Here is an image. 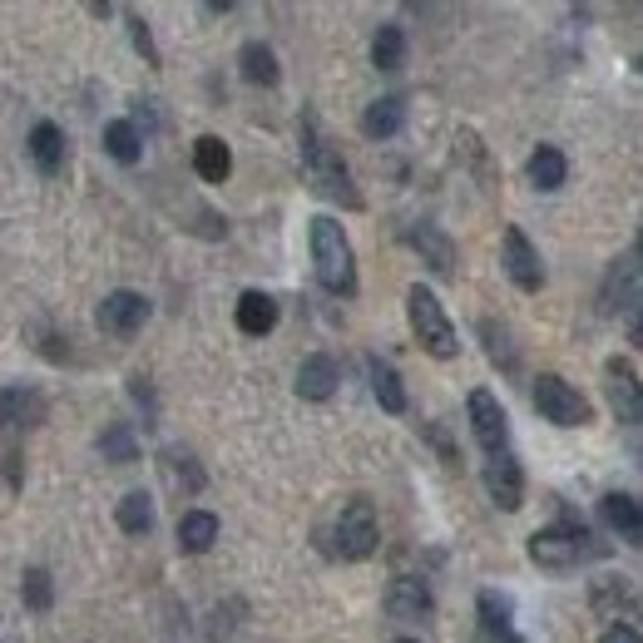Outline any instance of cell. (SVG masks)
Returning a JSON list of instances; mask_svg holds the SVG:
<instances>
[{"label": "cell", "mask_w": 643, "mask_h": 643, "mask_svg": "<svg viewBox=\"0 0 643 643\" xmlns=\"http://www.w3.org/2000/svg\"><path fill=\"white\" fill-rule=\"evenodd\" d=\"M100 456L114 460V466H129V460H139V440H134L129 421H114V426L100 431Z\"/></svg>", "instance_id": "32"}, {"label": "cell", "mask_w": 643, "mask_h": 643, "mask_svg": "<svg viewBox=\"0 0 643 643\" xmlns=\"http://www.w3.org/2000/svg\"><path fill=\"white\" fill-rule=\"evenodd\" d=\"M104 154H110L114 164L134 168L144 159V134L134 129V120H110L104 124Z\"/></svg>", "instance_id": "27"}, {"label": "cell", "mask_w": 643, "mask_h": 643, "mask_svg": "<svg viewBox=\"0 0 643 643\" xmlns=\"http://www.w3.org/2000/svg\"><path fill=\"white\" fill-rule=\"evenodd\" d=\"M129 396H134V402H139V411H144V426H159V396H154L149 376H129Z\"/></svg>", "instance_id": "36"}, {"label": "cell", "mask_w": 643, "mask_h": 643, "mask_svg": "<svg viewBox=\"0 0 643 643\" xmlns=\"http://www.w3.org/2000/svg\"><path fill=\"white\" fill-rule=\"evenodd\" d=\"M402 129H406V100H402V94H382V100L366 104V114H362V134H366V139L386 144V139H396Z\"/></svg>", "instance_id": "19"}, {"label": "cell", "mask_w": 643, "mask_h": 643, "mask_svg": "<svg viewBox=\"0 0 643 643\" xmlns=\"http://www.w3.org/2000/svg\"><path fill=\"white\" fill-rule=\"evenodd\" d=\"M525 168H530V184L540 188V194H560V188L569 184V159H564V149H554V144H540Z\"/></svg>", "instance_id": "25"}, {"label": "cell", "mask_w": 643, "mask_h": 643, "mask_svg": "<svg viewBox=\"0 0 643 643\" xmlns=\"http://www.w3.org/2000/svg\"><path fill=\"white\" fill-rule=\"evenodd\" d=\"M312 262H318V282L332 298H356V252H352V238L346 228L336 224L332 214H318L312 218Z\"/></svg>", "instance_id": "3"}, {"label": "cell", "mask_w": 643, "mask_h": 643, "mask_svg": "<svg viewBox=\"0 0 643 643\" xmlns=\"http://www.w3.org/2000/svg\"><path fill=\"white\" fill-rule=\"evenodd\" d=\"M159 470H164V485L174 495H204V485H208V476H204V466H198L194 456H188L184 446H168V450H159Z\"/></svg>", "instance_id": "17"}, {"label": "cell", "mask_w": 643, "mask_h": 643, "mask_svg": "<svg viewBox=\"0 0 643 643\" xmlns=\"http://www.w3.org/2000/svg\"><path fill=\"white\" fill-rule=\"evenodd\" d=\"M382 550V520H376V505L366 500V495H356V500L342 505V515H336V554L352 564L372 560V554Z\"/></svg>", "instance_id": "5"}, {"label": "cell", "mask_w": 643, "mask_h": 643, "mask_svg": "<svg viewBox=\"0 0 643 643\" xmlns=\"http://www.w3.org/2000/svg\"><path fill=\"white\" fill-rule=\"evenodd\" d=\"M238 70H242V80L262 84V90H272V84L282 80L278 55H272V45H262V40H248V45L238 50Z\"/></svg>", "instance_id": "26"}, {"label": "cell", "mask_w": 643, "mask_h": 643, "mask_svg": "<svg viewBox=\"0 0 643 643\" xmlns=\"http://www.w3.org/2000/svg\"><path fill=\"white\" fill-rule=\"evenodd\" d=\"M604 376H609V402H614V416L624 421V426H639V421H643V382H639V366L629 362V356H609Z\"/></svg>", "instance_id": "11"}, {"label": "cell", "mask_w": 643, "mask_h": 643, "mask_svg": "<svg viewBox=\"0 0 643 643\" xmlns=\"http://www.w3.org/2000/svg\"><path fill=\"white\" fill-rule=\"evenodd\" d=\"M402 643H416V639H402Z\"/></svg>", "instance_id": "42"}, {"label": "cell", "mask_w": 643, "mask_h": 643, "mask_svg": "<svg viewBox=\"0 0 643 643\" xmlns=\"http://www.w3.org/2000/svg\"><path fill=\"white\" fill-rule=\"evenodd\" d=\"M129 40H134V50L144 55V65H159V45H154V30H149V20L144 15H129Z\"/></svg>", "instance_id": "35"}, {"label": "cell", "mask_w": 643, "mask_h": 643, "mask_svg": "<svg viewBox=\"0 0 643 643\" xmlns=\"http://www.w3.org/2000/svg\"><path fill=\"white\" fill-rule=\"evenodd\" d=\"M302 168H308V184L312 194L326 198V204H342V208H366L362 188L352 184V168L336 154V144L318 129V114H302Z\"/></svg>", "instance_id": "2"}, {"label": "cell", "mask_w": 643, "mask_h": 643, "mask_svg": "<svg viewBox=\"0 0 643 643\" xmlns=\"http://www.w3.org/2000/svg\"><path fill=\"white\" fill-rule=\"evenodd\" d=\"M485 490H490V500L500 505V510H520L525 505V470L520 460H515V450H500V456H485V470H480Z\"/></svg>", "instance_id": "12"}, {"label": "cell", "mask_w": 643, "mask_h": 643, "mask_svg": "<svg viewBox=\"0 0 643 643\" xmlns=\"http://www.w3.org/2000/svg\"><path fill=\"white\" fill-rule=\"evenodd\" d=\"M594 609L604 619H634L639 614V589H634V579H594Z\"/></svg>", "instance_id": "24"}, {"label": "cell", "mask_w": 643, "mask_h": 643, "mask_svg": "<svg viewBox=\"0 0 643 643\" xmlns=\"http://www.w3.org/2000/svg\"><path fill=\"white\" fill-rule=\"evenodd\" d=\"M476 609H480V629L490 639H500V634H510V619H515V604L505 594H495V589H480V599H476Z\"/></svg>", "instance_id": "33"}, {"label": "cell", "mask_w": 643, "mask_h": 643, "mask_svg": "<svg viewBox=\"0 0 643 643\" xmlns=\"http://www.w3.org/2000/svg\"><path fill=\"white\" fill-rule=\"evenodd\" d=\"M624 308L629 318L639 312V248L629 252L624 262L609 268V282H604V312H619Z\"/></svg>", "instance_id": "18"}, {"label": "cell", "mask_w": 643, "mask_h": 643, "mask_svg": "<svg viewBox=\"0 0 643 643\" xmlns=\"http://www.w3.org/2000/svg\"><path fill=\"white\" fill-rule=\"evenodd\" d=\"M214 545H218V515L214 510L178 515V554H208Z\"/></svg>", "instance_id": "21"}, {"label": "cell", "mask_w": 643, "mask_h": 643, "mask_svg": "<svg viewBox=\"0 0 643 643\" xmlns=\"http://www.w3.org/2000/svg\"><path fill=\"white\" fill-rule=\"evenodd\" d=\"M426 436L440 446V460H446V466H456L460 456H456V446H450V440H446V431H440V426H426Z\"/></svg>", "instance_id": "38"}, {"label": "cell", "mask_w": 643, "mask_h": 643, "mask_svg": "<svg viewBox=\"0 0 643 643\" xmlns=\"http://www.w3.org/2000/svg\"><path fill=\"white\" fill-rule=\"evenodd\" d=\"M20 599H25L30 614H50V609H55V579H50V569L30 564L25 574H20Z\"/></svg>", "instance_id": "30"}, {"label": "cell", "mask_w": 643, "mask_h": 643, "mask_svg": "<svg viewBox=\"0 0 643 643\" xmlns=\"http://www.w3.org/2000/svg\"><path fill=\"white\" fill-rule=\"evenodd\" d=\"M372 65L376 70H402L406 65V30L386 20L382 30L372 35Z\"/></svg>", "instance_id": "31"}, {"label": "cell", "mask_w": 643, "mask_h": 643, "mask_svg": "<svg viewBox=\"0 0 643 643\" xmlns=\"http://www.w3.org/2000/svg\"><path fill=\"white\" fill-rule=\"evenodd\" d=\"M500 262H505V272H510V282L520 292H540L545 288V262H540V252H535V242L525 238V228H505V242H500Z\"/></svg>", "instance_id": "9"}, {"label": "cell", "mask_w": 643, "mask_h": 643, "mask_svg": "<svg viewBox=\"0 0 643 643\" xmlns=\"http://www.w3.org/2000/svg\"><path fill=\"white\" fill-rule=\"evenodd\" d=\"M406 248L421 252V262H426L436 278H456V242H450V234L440 224H426V218H416V224L402 228Z\"/></svg>", "instance_id": "10"}, {"label": "cell", "mask_w": 643, "mask_h": 643, "mask_svg": "<svg viewBox=\"0 0 643 643\" xmlns=\"http://www.w3.org/2000/svg\"><path fill=\"white\" fill-rule=\"evenodd\" d=\"M406 318H411V332H416V342L426 346L436 362H450V356L460 352V336L456 326H450L446 308H440V298L431 288H421V282H411L406 288Z\"/></svg>", "instance_id": "4"}, {"label": "cell", "mask_w": 643, "mask_h": 643, "mask_svg": "<svg viewBox=\"0 0 643 643\" xmlns=\"http://www.w3.org/2000/svg\"><path fill=\"white\" fill-rule=\"evenodd\" d=\"M599 520H604L624 545L643 540V510H639V500L629 490H609L604 500H599Z\"/></svg>", "instance_id": "16"}, {"label": "cell", "mask_w": 643, "mask_h": 643, "mask_svg": "<svg viewBox=\"0 0 643 643\" xmlns=\"http://www.w3.org/2000/svg\"><path fill=\"white\" fill-rule=\"evenodd\" d=\"M382 604L392 619H426L431 609H436V599H431V584L421 574H396L392 584H386Z\"/></svg>", "instance_id": "13"}, {"label": "cell", "mask_w": 643, "mask_h": 643, "mask_svg": "<svg viewBox=\"0 0 643 643\" xmlns=\"http://www.w3.org/2000/svg\"><path fill=\"white\" fill-rule=\"evenodd\" d=\"M466 416H470V436H476V446L485 456H500V450H510V416H505L500 396L476 386L466 402Z\"/></svg>", "instance_id": "8"}, {"label": "cell", "mask_w": 643, "mask_h": 643, "mask_svg": "<svg viewBox=\"0 0 643 643\" xmlns=\"http://www.w3.org/2000/svg\"><path fill=\"white\" fill-rule=\"evenodd\" d=\"M234 322H238L242 336H268L272 326H278V298H272V292L248 288L238 298V308H234Z\"/></svg>", "instance_id": "20"}, {"label": "cell", "mask_w": 643, "mask_h": 643, "mask_svg": "<svg viewBox=\"0 0 643 643\" xmlns=\"http://www.w3.org/2000/svg\"><path fill=\"white\" fill-rule=\"evenodd\" d=\"M336 382H342V366H336V356H326V352H312V356H302V366H298V396L302 402H332L336 396Z\"/></svg>", "instance_id": "14"}, {"label": "cell", "mask_w": 643, "mask_h": 643, "mask_svg": "<svg viewBox=\"0 0 643 643\" xmlns=\"http://www.w3.org/2000/svg\"><path fill=\"white\" fill-rule=\"evenodd\" d=\"M366 376H372V396L382 402V411L402 416V411L411 406L406 402V382H402V372H396L392 362H382V356H366Z\"/></svg>", "instance_id": "23"}, {"label": "cell", "mask_w": 643, "mask_h": 643, "mask_svg": "<svg viewBox=\"0 0 643 643\" xmlns=\"http://www.w3.org/2000/svg\"><path fill=\"white\" fill-rule=\"evenodd\" d=\"M480 342H485V356H490V366H500L505 376H515V372H520V352H515L510 326H505V322L480 318Z\"/></svg>", "instance_id": "28"}, {"label": "cell", "mask_w": 643, "mask_h": 643, "mask_svg": "<svg viewBox=\"0 0 643 643\" xmlns=\"http://www.w3.org/2000/svg\"><path fill=\"white\" fill-rule=\"evenodd\" d=\"M149 298L134 288H120L110 292V298L94 308V326H100L104 336H114V342H134V336L144 332V322H149Z\"/></svg>", "instance_id": "7"}, {"label": "cell", "mask_w": 643, "mask_h": 643, "mask_svg": "<svg viewBox=\"0 0 643 643\" xmlns=\"http://www.w3.org/2000/svg\"><path fill=\"white\" fill-rule=\"evenodd\" d=\"M194 174L204 178V184H228V174H234V149H228L218 134L194 139Z\"/></svg>", "instance_id": "22"}, {"label": "cell", "mask_w": 643, "mask_h": 643, "mask_svg": "<svg viewBox=\"0 0 643 643\" xmlns=\"http://www.w3.org/2000/svg\"><path fill=\"white\" fill-rule=\"evenodd\" d=\"M0 416L15 421V426H40L45 421V396L30 392V386H10V392H0Z\"/></svg>", "instance_id": "29"}, {"label": "cell", "mask_w": 643, "mask_h": 643, "mask_svg": "<svg viewBox=\"0 0 643 643\" xmlns=\"http://www.w3.org/2000/svg\"><path fill=\"white\" fill-rule=\"evenodd\" d=\"M599 643H643L634 624H609L604 634H599Z\"/></svg>", "instance_id": "37"}, {"label": "cell", "mask_w": 643, "mask_h": 643, "mask_svg": "<svg viewBox=\"0 0 643 643\" xmlns=\"http://www.w3.org/2000/svg\"><path fill=\"white\" fill-rule=\"evenodd\" d=\"M495 643H525V639H520V634H515V629H510V634H500Z\"/></svg>", "instance_id": "40"}, {"label": "cell", "mask_w": 643, "mask_h": 643, "mask_svg": "<svg viewBox=\"0 0 643 643\" xmlns=\"http://www.w3.org/2000/svg\"><path fill=\"white\" fill-rule=\"evenodd\" d=\"M25 149H30V159H35V168H40V174H45V178H60V174H65L70 149H65V129H60V124L40 120L35 129H30Z\"/></svg>", "instance_id": "15"}, {"label": "cell", "mask_w": 643, "mask_h": 643, "mask_svg": "<svg viewBox=\"0 0 643 643\" xmlns=\"http://www.w3.org/2000/svg\"><path fill=\"white\" fill-rule=\"evenodd\" d=\"M535 411H540L550 426H564V431L589 426V421H594V406H589V396L579 392V386H569L564 376H554V372L535 376Z\"/></svg>", "instance_id": "6"}, {"label": "cell", "mask_w": 643, "mask_h": 643, "mask_svg": "<svg viewBox=\"0 0 643 643\" xmlns=\"http://www.w3.org/2000/svg\"><path fill=\"white\" fill-rule=\"evenodd\" d=\"M120 530L124 535H149L154 530V500L144 490H129L120 500Z\"/></svg>", "instance_id": "34"}, {"label": "cell", "mask_w": 643, "mask_h": 643, "mask_svg": "<svg viewBox=\"0 0 643 643\" xmlns=\"http://www.w3.org/2000/svg\"><path fill=\"white\" fill-rule=\"evenodd\" d=\"M0 431H6V416H0Z\"/></svg>", "instance_id": "41"}, {"label": "cell", "mask_w": 643, "mask_h": 643, "mask_svg": "<svg viewBox=\"0 0 643 643\" xmlns=\"http://www.w3.org/2000/svg\"><path fill=\"white\" fill-rule=\"evenodd\" d=\"M228 10H234V0H208L204 15H228Z\"/></svg>", "instance_id": "39"}, {"label": "cell", "mask_w": 643, "mask_h": 643, "mask_svg": "<svg viewBox=\"0 0 643 643\" xmlns=\"http://www.w3.org/2000/svg\"><path fill=\"white\" fill-rule=\"evenodd\" d=\"M525 554H530V564L550 569V574H569V569H584V564L609 560V545L599 540L589 525H579L574 515H564V520L535 530L530 545H525Z\"/></svg>", "instance_id": "1"}]
</instances>
